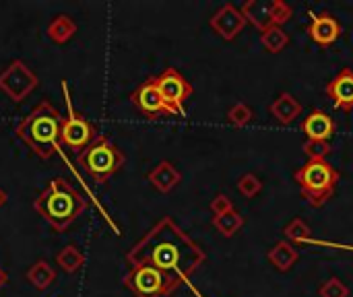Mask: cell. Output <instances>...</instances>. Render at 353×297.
<instances>
[{
    "label": "cell",
    "instance_id": "cell-21",
    "mask_svg": "<svg viewBox=\"0 0 353 297\" xmlns=\"http://www.w3.org/2000/svg\"><path fill=\"white\" fill-rule=\"evenodd\" d=\"M56 265H58L66 275H74V273L81 271V267L85 265V256H83V252H81L74 244H68V246H64V248L56 254Z\"/></svg>",
    "mask_w": 353,
    "mask_h": 297
},
{
    "label": "cell",
    "instance_id": "cell-11",
    "mask_svg": "<svg viewBox=\"0 0 353 297\" xmlns=\"http://www.w3.org/2000/svg\"><path fill=\"white\" fill-rule=\"evenodd\" d=\"M246 17L242 14V10L238 6H234L232 2H225L211 19H209V25L211 29L223 37L225 41H232L238 37V33H242V29L246 27Z\"/></svg>",
    "mask_w": 353,
    "mask_h": 297
},
{
    "label": "cell",
    "instance_id": "cell-16",
    "mask_svg": "<svg viewBox=\"0 0 353 297\" xmlns=\"http://www.w3.org/2000/svg\"><path fill=\"white\" fill-rule=\"evenodd\" d=\"M302 103L288 91L279 93L271 103H269V114L279 122V124H292L302 116Z\"/></svg>",
    "mask_w": 353,
    "mask_h": 297
},
{
    "label": "cell",
    "instance_id": "cell-2",
    "mask_svg": "<svg viewBox=\"0 0 353 297\" xmlns=\"http://www.w3.org/2000/svg\"><path fill=\"white\" fill-rule=\"evenodd\" d=\"M33 209L56 234H64L85 213L87 198L66 178H52L48 188L33 201Z\"/></svg>",
    "mask_w": 353,
    "mask_h": 297
},
{
    "label": "cell",
    "instance_id": "cell-19",
    "mask_svg": "<svg viewBox=\"0 0 353 297\" xmlns=\"http://www.w3.org/2000/svg\"><path fill=\"white\" fill-rule=\"evenodd\" d=\"M48 37L56 43V45H64L66 41L72 39V35L77 33V23L68 17V14H56L50 23H48Z\"/></svg>",
    "mask_w": 353,
    "mask_h": 297
},
{
    "label": "cell",
    "instance_id": "cell-14",
    "mask_svg": "<svg viewBox=\"0 0 353 297\" xmlns=\"http://www.w3.org/2000/svg\"><path fill=\"white\" fill-rule=\"evenodd\" d=\"M300 130L310 139V141H327L329 143V139L335 134V130H337V124H335V120L327 114V112H323V110H312L306 118H304V122L300 124Z\"/></svg>",
    "mask_w": 353,
    "mask_h": 297
},
{
    "label": "cell",
    "instance_id": "cell-26",
    "mask_svg": "<svg viewBox=\"0 0 353 297\" xmlns=\"http://www.w3.org/2000/svg\"><path fill=\"white\" fill-rule=\"evenodd\" d=\"M302 151H304V155L308 157V161H316V159H327L331 153H333V147H331V143H327V141H306L304 145H302Z\"/></svg>",
    "mask_w": 353,
    "mask_h": 297
},
{
    "label": "cell",
    "instance_id": "cell-12",
    "mask_svg": "<svg viewBox=\"0 0 353 297\" xmlns=\"http://www.w3.org/2000/svg\"><path fill=\"white\" fill-rule=\"evenodd\" d=\"M308 12H310V25L306 27V31L314 43H319L321 48H329L331 43H335L341 37L343 27L337 21V17H333L329 10H323L319 14L312 10H308Z\"/></svg>",
    "mask_w": 353,
    "mask_h": 297
},
{
    "label": "cell",
    "instance_id": "cell-31",
    "mask_svg": "<svg viewBox=\"0 0 353 297\" xmlns=\"http://www.w3.org/2000/svg\"><path fill=\"white\" fill-rule=\"evenodd\" d=\"M6 201H8V194H6V190H4V188H0V209L6 205Z\"/></svg>",
    "mask_w": 353,
    "mask_h": 297
},
{
    "label": "cell",
    "instance_id": "cell-27",
    "mask_svg": "<svg viewBox=\"0 0 353 297\" xmlns=\"http://www.w3.org/2000/svg\"><path fill=\"white\" fill-rule=\"evenodd\" d=\"M238 192L244 196V198H254L263 192V182L259 176L254 174H244L240 180H238Z\"/></svg>",
    "mask_w": 353,
    "mask_h": 297
},
{
    "label": "cell",
    "instance_id": "cell-10",
    "mask_svg": "<svg viewBox=\"0 0 353 297\" xmlns=\"http://www.w3.org/2000/svg\"><path fill=\"white\" fill-rule=\"evenodd\" d=\"M130 101H132V105H134L145 118H149V120H157V118H161V116H172L170 107L165 105V101H163V97H161V93H159V89H157L155 76H149L145 83H141V85L132 91Z\"/></svg>",
    "mask_w": 353,
    "mask_h": 297
},
{
    "label": "cell",
    "instance_id": "cell-24",
    "mask_svg": "<svg viewBox=\"0 0 353 297\" xmlns=\"http://www.w3.org/2000/svg\"><path fill=\"white\" fill-rule=\"evenodd\" d=\"M283 236H285V240L290 244H308V242H312V229L302 217L292 219L283 227Z\"/></svg>",
    "mask_w": 353,
    "mask_h": 297
},
{
    "label": "cell",
    "instance_id": "cell-25",
    "mask_svg": "<svg viewBox=\"0 0 353 297\" xmlns=\"http://www.w3.org/2000/svg\"><path fill=\"white\" fill-rule=\"evenodd\" d=\"M225 118H228V122H230L232 126L242 128V126H248V124L254 120V112H252V107H250L248 103L240 101V103H236V105H232V107L228 110Z\"/></svg>",
    "mask_w": 353,
    "mask_h": 297
},
{
    "label": "cell",
    "instance_id": "cell-33",
    "mask_svg": "<svg viewBox=\"0 0 353 297\" xmlns=\"http://www.w3.org/2000/svg\"><path fill=\"white\" fill-rule=\"evenodd\" d=\"M331 246H335V244H331ZM335 248H341V250H350V252H353V246H335Z\"/></svg>",
    "mask_w": 353,
    "mask_h": 297
},
{
    "label": "cell",
    "instance_id": "cell-6",
    "mask_svg": "<svg viewBox=\"0 0 353 297\" xmlns=\"http://www.w3.org/2000/svg\"><path fill=\"white\" fill-rule=\"evenodd\" d=\"M122 285L134 297H168L182 285V279L151 265H137L128 269Z\"/></svg>",
    "mask_w": 353,
    "mask_h": 297
},
{
    "label": "cell",
    "instance_id": "cell-9",
    "mask_svg": "<svg viewBox=\"0 0 353 297\" xmlns=\"http://www.w3.org/2000/svg\"><path fill=\"white\" fill-rule=\"evenodd\" d=\"M155 81H157V89H159L165 105L170 107L172 116H184V103L194 93L192 85L174 66H168L159 76H155Z\"/></svg>",
    "mask_w": 353,
    "mask_h": 297
},
{
    "label": "cell",
    "instance_id": "cell-29",
    "mask_svg": "<svg viewBox=\"0 0 353 297\" xmlns=\"http://www.w3.org/2000/svg\"><path fill=\"white\" fill-rule=\"evenodd\" d=\"M294 17V8L283 2V0H273V10H271V23L281 27L283 23H288Z\"/></svg>",
    "mask_w": 353,
    "mask_h": 297
},
{
    "label": "cell",
    "instance_id": "cell-8",
    "mask_svg": "<svg viewBox=\"0 0 353 297\" xmlns=\"http://www.w3.org/2000/svg\"><path fill=\"white\" fill-rule=\"evenodd\" d=\"M37 87H39L37 74L23 60H12L0 72V91L14 103L27 99Z\"/></svg>",
    "mask_w": 353,
    "mask_h": 297
},
{
    "label": "cell",
    "instance_id": "cell-23",
    "mask_svg": "<svg viewBox=\"0 0 353 297\" xmlns=\"http://www.w3.org/2000/svg\"><path fill=\"white\" fill-rule=\"evenodd\" d=\"M261 43H263V48H265L267 52L279 54V52H283V50L290 45V35H288L281 27L271 25L269 29H265V31L261 33Z\"/></svg>",
    "mask_w": 353,
    "mask_h": 297
},
{
    "label": "cell",
    "instance_id": "cell-30",
    "mask_svg": "<svg viewBox=\"0 0 353 297\" xmlns=\"http://www.w3.org/2000/svg\"><path fill=\"white\" fill-rule=\"evenodd\" d=\"M209 209H211V213H213V217H215V215H223V213L234 211V203H232V198H230L228 194H217V196L211 201Z\"/></svg>",
    "mask_w": 353,
    "mask_h": 297
},
{
    "label": "cell",
    "instance_id": "cell-22",
    "mask_svg": "<svg viewBox=\"0 0 353 297\" xmlns=\"http://www.w3.org/2000/svg\"><path fill=\"white\" fill-rule=\"evenodd\" d=\"M213 227H215L223 238H234V236L244 227V217L234 209V211H230V213L215 215V217H213Z\"/></svg>",
    "mask_w": 353,
    "mask_h": 297
},
{
    "label": "cell",
    "instance_id": "cell-20",
    "mask_svg": "<svg viewBox=\"0 0 353 297\" xmlns=\"http://www.w3.org/2000/svg\"><path fill=\"white\" fill-rule=\"evenodd\" d=\"M25 279H27L37 291H46V289L56 281V271H54V267H52L48 260L39 258V260H35V263L31 265V269L25 273Z\"/></svg>",
    "mask_w": 353,
    "mask_h": 297
},
{
    "label": "cell",
    "instance_id": "cell-17",
    "mask_svg": "<svg viewBox=\"0 0 353 297\" xmlns=\"http://www.w3.org/2000/svg\"><path fill=\"white\" fill-rule=\"evenodd\" d=\"M242 14L246 17L248 23H252L261 33L269 29L271 23V10H273V0H246L242 4Z\"/></svg>",
    "mask_w": 353,
    "mask_h": 297
},
{
    "label": "cell",
    "instance_id": "cell-5",
    "mask_svg": "<svg viewBox=\"0 0 353 297\" xmlns=\"http://www.w3.org/2000/svg\"><path fill=\"white\" fill-rule=\"evenodd\" d=\"M126 157L124 153L105 136L99 134L81 155H79V165L91 176L93 182L105 184L116 172L122 170Z\"/></svg>",
    "mask_w": 353,
    "mask_h": 297
},
{
    "label": "cell",
    "instance_id": "cell-3",
    "mask_svg": "<svg viewBox=\"0 0 353 297\" xmlns=\"http://www.w3.org/2000/svg\"><path fill=\"white\" fill-rule=\"evenodd\" d=\"M62 114L48 101L41 99L29 116L21 120L14 128V134L35 153L39 159H50L60 153V128H62Z\"/></svg>",
    "mask_w": 353,
    "mask_h": 297
},
{
    "label": "cell",
    "instance_id": "cell-15",
    "mask_svg": "<svg viewBox=\"0 0 353 297\" xmlns=\"http://www.w3.org/2000/svg\"><path fill=\"white\" fill-rule=\"evenodd\" d=\"M147 180L151 182V186H153L157 192L168 194V192H172V190L182 182V174L178 172V167H176L172 161L163 159V161H159V163L147 174Z\"/></svg>",
    "mask_w": 353,
    "mask_h": 297
},
{
    "label": "cell",
    "instance_id": "cell-32",
    "mask_svg": "<svg viewBox=\"0 0 353 297\" xmlns=\"http://www.w3.org/2000/svg\"><path fill=\"white\" fill-rule=\"evenodd\" d=\"M6 281H8V275H6V273H4V271L0 269V289H2L4 285H6Z\"/></svg>",
    "mask_w": 353,
    "mask_h": 297
},
{
    "label": "cell",
    "instance_id": "cell-13",
    "mask_svg": "<svg viewBox=\"0 0 353 297\" xmlns=\"http://www.w3.org/2000/svg\"><path fill=\"white\" fill-rule=\"evenodd\" d=\"M327 95L333 99V105L343 112L353 110V70L343 68L337 72V76L327 85Z\"/></svg>",
    "mask_w": 353,
    "mask_h": 297
},
{
    "label": "cell",
    "instance_id": "cell-4",
    "mask_svg": "<svg viewBox=\"0 0 353 297\" xmlns=\"http://www.w3.org/2000/svg\"><path fill=\"white\" fill-rule=\"evenodd\" d=\"M294 180L302 190V198L310 207L321 209L333 198L337 184L341 180V172L327 159H316L302 165L294 174Z\"/></svg>",
    "mask_w": 353,
    "mask_h": 297
},
{
    "label": "cell",
    "instance_id": "cell-28",
    "mask_svg": "<svg viewBox=\"0 0 353 297\" xmlns=\"http://www.w3.org/2000/svg\"><path fill=\"white\" fill-rule=\"evenodd\" d=\"M319 296L321 297H350V287L337 279V277H331L327 279L321 287H319Z\"/></svg>",
    "mask_w": 353,
    "mask_h": 297
},
{
    "label": "cell",
    "instance_id": "cell-1",
    "mask_svg": "<svg viewBox=\"0 0 353 297\" xmlns=\"http://www.w3.org/2000/svg\"><path fill=\"white\" fill-rule=\"evenodd\" d=\"M205 263H207L205 250L172 217L159 219L126 252L128 267L151 265L163 273L182 279V283H188V279Z\"/></svg>",
    "mask_w": 353,
    "mask_h": 297
},
{
    "label": "cell",
    "instance_id": "cell-18",
    "mask_svg": "<svg viewBox=\"0 0 353 297\" xmlns=\"http://www.w3.org/2000/svg\"><path fill=\"white\" fill-rule=\"evenodd\" d=\"M267 258H269V263H271L277 271L288 273V271L298 263L300 252H298V250L294 248V244H290L288 240H279V242H275L273 248L267 252Z\"/></svg>",
    "mask_w": 353,
    "mask_h": 297
},
{
    "label": "cell",
    "instance_id": "cell-7",
    "mask_svg": "<svg viewBox=\"0 0 353 297\" xmlns=\"http://www.w3.org/2000/svg\"><path fill=\"white\" fill-rule=\"evenodd\" d=\"M60 89H62L64 101H66V118L62 120V128H60V145L81 155L99 134H97L95 126L83 114H79L74 110L66 79L60 81Z\"/></svg>",
    "mask_w": 353,
    "mask_h": 297
}]
</instances>
